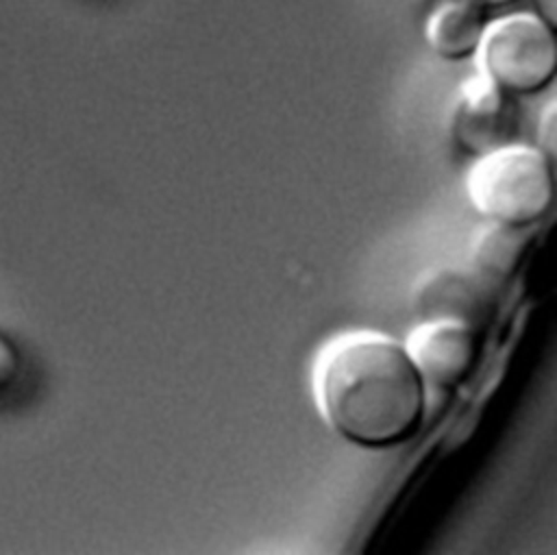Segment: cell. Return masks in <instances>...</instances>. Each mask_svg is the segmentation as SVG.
I'll list each match as a JSON object with an SVG mask.
<instances>
[{
  "label": "cell",
  "instance_id": "1",
  "mask_svg": "<svg viewBox=\"0 0 557 555\" xmlns=\"http://www.w3.org/2000/svg\"><path fill=\"white\" fill-rule=\"evenodd\" d=\"M324 422L363 448L409 440L424 420V383L403 342L372 331L333 340L313 377Z\"/></svg>",
  "mask_w": 557,
  "mask_h": 555
},
{
  "label": "cell",
  "instance_id": "2",
  "mask_svg": "<svg viewBox=\"0 0 557 555\" xmlns=\"http://www.w3.org/2000/svg\"><path fill=\"white\" fill-rule=\"evenodd\" d=\"M466 192L485 220L533 226L553 207V161L537 146L505 144L474 157Z\"/></svg>",
  "mask_w": 557,
  "mask_h": 555
},
{
  "label": "cell",
  "instance_id": "3",
  "mask_svg": "<svg viewBox=\"0 0 557 555\" xmlns=\"http://www.w3.org/2000/svg\"><path fill=\"white\" fill-rule=\"evenodd\" d=\"M476 72L511 96L546 89L557 72L555 26L535 11H513L485 22L472 54Z\"/></svg>",
  "mask_w": 557,
  "mask_h": 555
},
{
  "label": "cell",
  "instance_id": "4",
  "mask_svg": "<svg viewBox=\"0 0 557 555\" xmlns=\"http://www.w3.org/2000/svg\"><path fill=\"white\" fill-rule=\"evenodd\" d=\"M409 305L418 322L450 320L481 335L496 313L498 285L481 276L470 263L437 266L413 283Z\"/></svg>",
  "mask_w": 557,
  "mask_h": 555
},
{
  "label": "cell",
  "instance_id": "5",
  "mask_svg": "<svg viewBox=\"0 0 557 555\" xmlns=\"http://www.w3.org/2000/svg\"><path fill=\"white\" fill-rule=\"evenodd\" d=\"M518 113L511 94L503 91L481 72L468 76L453 98L448 133L453 144L474 157L513 141Z\"/></svg>",
  "mask_w": 557,
  "mask_h": 555
},
{
  "label": "cell",
  "instance_id": "6",
  "mask_svg": "<svg viewBox=\"0 0 557 555\" xmlns=\"http://www.w3.org/2000/svg\"><path fill=\"white\" fill-rule=\"evenodd\" d=\"M479 333L450 320L418 322L403 346L426 387L453 392L474 370Z\"/></svg>",
  "mask_w": 557,
  "mask_h": 555
},
{
  "label": "cell",
  "instance_id": "7",
  "mask_svg": "<svg viewBox=\"0 0 557 555\" xmlns=\"http://www.w3.org/2000/svg\"><path fill=\"white\" fill-rule=\"evenodd\" d=\"M529 244L531 226L485 220L470 239L468 263L494 285H503L522 266Z\"/></svg>",
  "mask_w": 557,
  "mask_h": 555
},
{
  "label": "cell",
  "instance_id": "8",
  "mask_svg": "<svg viewBox=\"0 0 557 555\" xmlns=\"http://www.w3.org/2000/svg\"><path fill=\"white\" fill-rule=\"evenodd\" d=\"M485 22V11L463 0H442L424 20V41L440 59L461 61L474 54Z\"/></svg>",
  "mask_w": 557,
  "mask_h": 555
},
{
  "label": "cell",
  "instance_id": "9",
  "mask_svg": "<svg viewBox=\"0 0 557 555\" xmlns=\"http://www.w3.org/2000/svg\"><path fill=\"white\" fill-rule=\"evenodd\" d=\"M22 366V355L11 335L0 331V392L13 385Z\"/></svg>",
  "mask_w": 557,
  "mask_h": 555
},
{
  "label": "cell",
  "instance_id": "10",
  "mask_svg": "<svg viewBox=\"0 0 557 555\" xmlns=\"http://www.w3.org/2000/svg\"><path fill=\"white\" fill-rule=\"evenodd\" d=\"M557 139V111H555V100H550L544 111L540 113L537 122V148L555 161V141Z\"/></svg>",
  "mask_w": 557,
  "mask_h": 555
},
{
  "label": "cell",
  "instance_id": "11",
  "mask_svg": "<svg viewBox=\"0 0 557 555\" xmlns=\"http://www.w3.org/2000/svg\"><path fill=\"white\" fill-rule=\"evenodd\" d=\"M533 11L542 15L548 24H557V0H531Z\"/></svg>",
  "mask_w": 557,
  "mask_h": 555
},
{
  "label": "cell",
  "instance_id": "12",
  "mask_svg": "<svg viewBox=\"0 0 557 555\" xmlns=\"http://www.w3.org/2000/svg\"><path fill=\"white\" fill-rule=\"evenodd\" d=\"M463 2H468V4H472L476 9H481V11H492V9L507 7V4H511L516 0H463Z\"/></svg>",
  "mask_w": 557,
  "mask_h": 555
}]
</instances>
